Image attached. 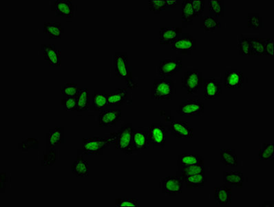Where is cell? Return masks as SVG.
I'll use <instances>...</instances> for the list:
<instances>
[{
    "mask_svg": "<svg viewBox=\"0 0 274 207\" xmlns=\"http://www.w3.org/2000/svg\"><path fill=\"white\" fill-rule=\"evenodd\" d=\"M113 65L116 77L124 80L129 88H135L137 87V84L133 80L129 57L127 52H116L113 57Z\"/></svg>",
    "mask_w": 274,
    "mask_h": 207,
    "instance_id": "cell-1",
    "label": "cell"
},
{
    "mask_svg": "<svg viewBox=\"0 0 274 207\" xmlns=\"http://www.w3.org/2000/svg\"><path fill=\"white\" fill-rule=\"evenodd\" d=\"M116 133H112L111 137H95L82 139V152L86 155H101L103 151L111 144H115Z\"/></svg>",
    "mask_w": 274,
    "mask_h": 207,
    "instance_id": "cell-2",
    "label": "cell"
},
{
    "mask_svg": "<svg viewBox=\"0 0 274 207\" xmlns=\"http://www.w3.org/2000/svg\"><path fill=\"white\" fill-rule=\"evenodd\" d=\"M175 91V83L168 78L155 80L151 87V98L152 100L171 99Z\"/></svg>",
    "mask_w": 274,
    "mask_h": 207,
    "instance_id": "cell-3",
    "label": "cell"
},
{
    "mask_svg": "<svg viewBox=\"0 0 274 207\" xmlns=\"http://www.w3.org/2000/svg\"><path fill=\"white\" fill-rule=\"evenodd\" d=\"M204 78L198 69L187 70L182 78V87L186 90L188 94H196L203 86Z\"/></svg>",
    "mask_w": 274,
    "mask_h": 207,
    "instance_id": "cell-4",
    "label": "cell"
},
{
    "mask_svg": "<svg viewBox=\"0 0 274 207\" xmlns=\"http://www.w3.org/2000/svg\"><path fill=\"white\" fill-rule=\"evenodd\" d=\"M134 129L132 124H128L116 132V149L122 151L125 154H133L132 137Z\"/></svg>",
    "mask_w": 274,
    "mask_h": 207,
    "instance_id": "cell-5",
    "label": "cell"
},
{
    "mask_svg": "<svg viewBox=\"0 0 274 207\" xmlns=\"http://www.w3.org/2000/svg\"><path fill=\"white\" fill-rule=\"evenodd\" d=\"M183 64L182 58L166 59L161 61L157 67V75L159 78H168L173 77L181 70Z\"/></svg>",
    "mask_w": 274,
    "mask_h": 207,
    "instance_id": "cell-6",
    "label": "cell"
},
{
    "mask_svg": "<svg viewBox=\"0 0 274 207\" xmlns=\"http://www.w3.org/2000/svg\"><path fill=\"white\" fill-rule=\"evenodd\" d=\"M172 50L182 55H191L193 51L196 49V39L188 34H180L178 39L171 44Z\"/></svg>",
    "mask_w": 274,
    "mask_h": 207,
    "instance_id": "cell-7",
    "label": "cell"
},
{
    "mask_svg": "<svg viewBox=\"0 0 274 207\" xmlns=\"http://www.w3.org/2000/svg\"><path fill=\"white\" fill-rule=\"evenodd\" d=\"M183 185V179L178 175L163 177L161 181L162 193L167 196H176L181 193Z\"/></svg>",
    "mask_w": 274,
    "mask_h": 207,
    "instance_id": "cell-8",
    "label": "cell"
},
{
    "mask_svg": "<svg viewBox=\"0 0 274 207\" xmlns=\"http://www.w3.org/2000/svg\"><path fill=\"white\" fill-rule=\"evenodd\" d=\"M149 142L151 147H165L166 144L167 128L162 123L152 124L149 128Z\"/></svg>",
    "mask_w": 274,
    "mask_h": 207,
    "instance_id": "cell-9",
    "label": "cell"
},
{
    "mask_svg": "<svg viewBox=\"0 0 274 207\" xmlns=\"http://www.w3.org/2000/svg\"><path fill=\"white\" fill-rule=\"evenodd\" d=\"M204 104L198 99L185 100L182 102L177 113L182 116H201L204 113Z\"/></svg>",
    "mask_w": 274,
    "mask_h": 207,
    "instance_id": "cell-10",
    "label": "cell"
},
{
    "mask_svg": "<svg viewBox=\"0 0 274 207\" xmlns=\"http://www.w3.org/2000/svg\"><path fill=\"white\" fill-rule=\"evenodd\" d=\"M52 9L57 17L72 19L75 16L76 6L73 0H55Z\"/></svg>",
    "mask_w": 274,
    "mask_h": 207,
    "instance_id": "cell-11",
    "label": "cell"
},
{
    "mask_svg": "<svg viewBox=\"0 0 274 207\" xmlns=\"http://www.w3.org/2000/svg\"><path fill=\"white\" fill-rule=\"evenodd\" d=\"M121 110H103L97 116L99 127H112L116 126L121 121L122 116Z\"/></svg>",
    "mask_w": 274,
    "mask_h": 207,
    "instance_id": "cell-12",
    "label": "cell"
},
{
    "mask_svg": "<svg viewBox=\"0 0 274 207\" xmlns=\"http://www.w3.org/2000/svg\"><path fill=\"white\" fill-rule=\"evenodd\" d=\"M203 97L205 100H216L223 93L221 82L215 78H209L203 82Z\"/></svg>",
    "mask_w": 274,
    "mask_h": 207,
    "instance_id": "cell-13",
    "label": "cell"
},
{
    "mask_svg": "<svg viewBox=\"0 0 274 207\" xmlns=\"http://www.w3.org/2000/svg\"><path fill=\"white\" fill-rule=\"evenodd\" d=\"M170 134L177 138H192L193 128L188 125L186 121H174L168 126Z\"/></svg>",
    "mask_w": 274,
    "mask_h": 207,
    "instance_id": "cell-14",
    "label": "cell"
},
{
    "mask_svg": "<svg viewBox=\"0 0 274 207\" xmlns=\"http://www.w3.org/2000/svg\"><path fill=\"white\" fill-rule=\"evenodd\" d=\"M244 82L243 73L237 69H231L226 71L223 84L227 88H241Z\"/></svg>",
    "mask_w": 274,
    "mask_h": 207,
    "instance_id": "cell-15",
    "label": "cell"
},
{
    "mask_svg": "<svg viewBox=\"0 0 274 207\" xmlns=\"http://www.w3.org/2000/svg\"><path fill=\"white\" fill-rule=\"evenodd\" d=\"M133 151L142 153L150 147L148 133L134 129L132 137Z\"/></svg>",
    "mask_w": 274,
    "mask_h": 207,
    "instance_id": "cell-16",
    "label": "cell"
},
{
    "mask_svg": "<svg viewBox=\"0 0 274 207\" xmlns=\"http://www.w3.org/2000/svg\"><path fill=\"white\" fill-rule=\"evenodd\" d=\"M42 49L44 51V60L48 62L50 67L61 66L60 51L54 44H42Z\"/></svg>",
    "mask_w": 274,
    "mask_h": 207,
    "instance_id": "cell-17",
    "label": "cell"
},
{
    "mask_svg": "<svg viewBox=\"0 0 274 207\" xmlns=\"http://www.w3.org/2000/svg\"><path fill=\"white\" fill-rule=\"evenodd\" d=\"M223 182L229 187L242 188L244 182L243 172L241 171L223 172Z\"/></svg>",
    "mask_w": 274,
    "mask_h": 207,
    "instance_id": "cell-18",
    "label": "cell"
},
{
    "mask_svg": "<svg viewBox=\"0 0 274 207\" xmlns=\"http://www.w3.org/2000/svg\"><path fill=\"white\" fill-rule=\"evenodd\" d=\"M182 34V28L163 27L159 31L161 44H172Z\"/></svg>",
    "mask_w": 274,
    "mask_h": 207,
    "instance_id": "cell-19",
    "label": "cell"
},
{
    "mask_svg": "<svg viewBox=\"0 0 274 207\" xmlns=\"http://www.w3.org/2000/svg\"><path fill=\"white\" fill-rule=\"evenodd\" d=\"M64 143H65L64 128L56 127L55 129H50V131L47 133V151L55 149L56 146Z\"/></svg>",
    "mask_w": 274,
    "mask_h": 207,
    "instance_id": "cell-20",
    "label": "cell"
},
{
    "mask_svg": "<svg viewBox=\"0 0 274 207\" xmlns=\"http://www.w3.org/2000/svg\"><path fill=\"white\" fill-rule=\"evenodd\" d=\"M214 202L216 205H228L231 204V187L223 185L214 190Z\"/></svg>",
    "mask_w": 274,
    "mask_h": 207,
    "instance_id": "cell-21",
    "label": "cell"
},
{
    "mask_svg": "<svg viewBox=\"0 0 274 207\" xmlns=\"http://www.w3.org/2000/svg\"><path fill=\"white\" fill-rule=\"evenodd\" d=\"M128 94L129 93L126 88H117L114 91H111L108 94V106H121L127 101Z\"/></svg>",
    "mask_w": 274,
    "mask_h": 207,
    "instance_id": "cell-22",
    "label": "cell"
},
{
    "mask_svg": "<svg viewBox=\"0 0 274 207\" xmlns=\"http://www.w3.org/2000/svg\"><path fill=\"white\" fill-rule=\"evenodd\" d=\"M181 21L183 27H187L193 24L195 17L194 10L190 0H183L181 2Z\"/></svg>",
    "mask_w": 274,
    "mask_h": 207,
    "instance_id": "cell-23",
    "label": "cell"
},
{
    "mask_svg": "<svg viewBox=\"0 0 274 207\" xmlns=\"http://www.w3.org/2000/svg\"><path fill=\"white\" fill-rule=\"evenodd\" d=\"M71 172L77 177H87L89 175V163L83 160V156L79 155L71 167Z\"/></svg>",
    "mask_w": 274,
    "mask_h": 207,
    "instance_id": "cell-24",
    "label": "cell"
},
{
    "mask_svg": "<svg viewBox=\"0 0 274 207\" xmlns=\"http://www.w3.org/2000/svg\"><path fill=\"white\" fill-rule=\"evenodd\" d=\"M204 159L198 154H190L187 153H182L178 155V169L189 166L195 165L200 163H203Z\"/></svg>",
    "mask_w": 274,
    "mask_h": 207,
    "instance_id": "cell-25",
    "label": "cell"
},
{
    "mask_svg": "<svg viewBox=\"0 0 274 207\" xmlns=\"http://www.w3.org/2000/svg\"><path fill=\"white\" fill-rule=\"evenodd\" d=\"M108 106V95L103 91L93 92L92 99V110L101 111Z\"/></svg>",
    "mask_w": 274,
    "mask_h": 207,
    "instance_id": "cell-26",
    "label": "cell"
},
{
    "mask_svg": "<svg viewBox=\"0 0 274 207\" xmlns=\"http://www.w3.org/2000/svg\"><path fill=\"white\" fill-rule=\"evenodd\" d=\"M187 188H203L208 181L206 174H196L182 177Z\"/></svg>",
    "mask_w": 274,
    "mask_h": 207,
    "instance_id": "cell-27",
    "label": "cell"
},
{
    "mask_svg": "<svg viewBox=\"0 0 274 207\" xmlns=\"http://www.w3.org/2000/svg\"><path fill=\"white\" fill-rule=\"evenodd\" d=\"M77 98V108L75 111L79 113L88 111L90 105L89 90L88 88H80Z\"/></svg>",
    "mask_w": 274,
    "mask_h": 207,
    "instance_id": "cell-28",
    "label": "cell"
},
{
    "mask_svg": "<svg viewBox=\"0 0 274 207\" xmlns=\"http://www.w3.org/2000/svg\"><path fill=\"white\" fill-rule=\"evenodd\" d=\"M44 32L50 39H60L64 33V29L60 22H48L44 24Z\"/></svg>",
    "mask_w": 274,
    "mask_h": 207,
    "instance_id": "cell-29",
    "label": "cell"
},
{
    "mask_svg": "<svg viewBox=\"0 0 274 207\" xmlns=\"http://www.w3.org/2000/svg\"><path fill=\"white\" fill-rule=\"evenodd\" d=\"M220 160L224 165L236 167L238 166V157L233 149H222L220 151Z\"/></svg>",
    "mask_w": 274,
    "mask_h": 207,
    "instance_id": "cell-30",
    "label": "cell"
},
{
    "mask_svg": "<svg viewBox=\"0 0 274 207\" xmlns=\"http://www.w3.org/2000/svg\"><path fill=\"white\" fill-rule=\"evenodd\" d=\"M221 26L219 18L211 16H201V27L206 33L214 32L216 29H220Z\"/></svg>",
    "mask_w": 274,
    "mask_h": 207,
    "instance_id": "cell-31",
    "label": "cell"
},
{
    "mask_svg": "<svg viewBox=\"0 0 274 207\" xmlns=\"http://www.w3.org/2000/svg\"><path fill=\"white\" fill-rule=\"evenodd\" d=\"M201 173H205L204 162L178 169V172H177V175L182 178V177L189 176V175Z\"/></svg>",
    "mask_w": 274,
    "mask_h": 207,
    "instance_id": "cell-32",
    "label": "cell"
},
{
    "mask_svg": "<svg viewBox=\"0 0 274 207\" xmlns=\"http://www.w3.org/2000/svg\"><path fill=\"white\" fill-rule=\"evenodd\" d=\"M208 2V6H209L210 16L217 18L224 16V1L223 0H210Z\"/></svg>",
    "mask_w": 274,
    "mask_h": 207,
    "instance_id": "cell-33",
    "label": "cell"
},
{
    "mask_svg": "<svg viewBox=\"0 0 274 207\" xmlns=\"http://www.w3.org/2000/svg\"><path fill=\"white\" fill-rule=\"evenodd\" d=\"M274 143H263L259 151L258 157L260 160H274Z\"/></svg>",
    "mask_w": 274,
    "mask_h": 207,
    "instance_id": "cell-34",
    "label": "cell"
},
{
    "mask_svg": "<svg viewBox=\"0 0 274 207\" xmlns=\"http://www.w3.org/2000/svg\"><path fill=\"white\" fill-rule=\"evenodd\" d=\"M247 26L254 31L260 30L264 26L262 17L258 13H249L247 16Z\"/></svg>",
    "mask_w": 274,
    "mask_h": 207,
    "instance_id": "cell-35",
    "label": "cell"
},
{
    "mask_svg": "<svg viewBox=\"0 0 274 207\" xmlns=\"http://www.w3.org/2000/svg\"><path fill=\"white\" fill-rule=\"evenodd\" d=\"M254 55H265V39L249 38Z\"/></svg>",
    "mask_w": 274,
    "mask_h": 207,
    "instance_id": "cell-36",
    "label": "cell"
},
{
    "mask_svg": "<svg viewBox=\"0 0 274 207\" xmlns=\"http://www.w3.org/2000/svg\"><path fill=\"white\" fill-rule=\"evenodd\" d=\"M79 91H80V88L77 87V84L75 83L64 84L61 88V93L65 98H76Z\"/></svg>",
    "mask_w": 274,
    "mask_h": 207,
    "instance_id": "cell-37",
    "label": "cell"
},
{
    "mask_svg": "<svg viewBox=\"0 0 274 207\" xmlns=\"http://www.w3.org/2000/svg\"><path fill=\"white\" fill-rule=\"evenodd\" d=\"M238 49L240 55H254L249 38L239 39Z\"/></svg>",
    "mask_w": 274,
    "mask_h": 207,
    "instance_id": "cell-38",
    "label": "cell"
},
{
    "mask_svg": "<svg viewBox=\"0 0 274 207\" xmlns=\"http://www.w3.org/2000/svg\"><path fill=\"white\" fill-rule=\"evenodd\" d=\"M148 7L150 11L158 14L167 10L166 0H150L148 1Z\"/></svg>",
    "mask_w": 274,
    "mask_h": 207,
    "instance_id": "cell-39",
    "label": "cell"
},
{
    "mask_svg": "<svg viewBox=\"0 0 274 207\" xmlns=\"http://www.w3.org/2000/svg\"><path fill=\"white\" fill-rule=\"evenodd\" d=\"M61 105L64 111H75L77 108V98H64L61 100Z\"/></svg>",
    "mask_w": 274,
    "mask_h": 207,
    "instance_id": "cell-40",
    "label": "cell"
},
{
    "mask_svg": "<svg viewBox=\"0 0 274 207\" xmlns=\"http://www.w3.org/2000/svg\"><path fill=\"white\" fill-rule=\"evenodd\" d=\"M57 158V151L55 149H50L47 151V154L44 155V161L42 165L51 166L55 163Z\"/></svg>",
    "mask_w": 274,
    "mask_h": 207,
    "instance_id": "cell-41",
    "label": "cell"
},
{
    "mask_svg": "<svg viewBox=\"0 0 274 207\" xmlns=\"http://www.w3.org/2000/svg\"><path fill=\"white\" fill-rule=\"evenodd\" d=\"M39 147V141L35 138H28L19 144V149L28 151L29 149H37Z\"/></svg>",
    "mask_w": 274,
    "mask_h": 207,
    "instance_id": "cell-42",
    "label": "cell"
},
{
    "mask_svg": "<svg viewBox=\"0 0 274 207\" xmlns=\"http://www.w3.org/2000/svg\"><path fill=\"white\" fill-rule=\"evenodd\" d=\"M116 207H140L137 199H116L115 201Z\"/></svg>",
    "mask_w": 274,
    "mask_h": 207,
    "instance_id": "cell-43",
    "label": "cell"
},
{
    "mask_svg": "<svg viewBox=\"0 0 274 207\" xmlns=\"http://www.w3.org/2000/svg\"><path fill=\"white\" fill-rule=\"evenodd\" d=\"M194 10L195 17L201 16L205 9V0H190Z\"/></svg>",
    "mask_w": 274,
    "mask_h": 207,
    "instance_id": "cell-44",
    "label": "cell"
},
{
    "mask_svg": "<svg viewBox=\"0 0 274 207\" xmlns=\"http://www.w3.org/2000/svg\"><path fill=\"white\" fill-rule=\"evenodd\" d=\"M274 43L273 38L265 39V55H273Z\"/></svg>",
    "mask_w": 274,
    "mask_h": 207,
    "instance_id": "cell-45",
    "label": "cell"
},
{
    "mask_svg": "<svg viewBox=\"0 0 274 207\" xmlns=\"http://www.w3.org/2000/svg\"><path fill=\"white\" fill-rule=\"evenodd\" d=\"M181 2L180 0H166L167 10L176 9L181 5Z\"/></svg>",
    "mask_w": 274,
    "mask_h": 207,
    "instance_id": "cell-46",
    "label": "cell"
}]
</instances>
